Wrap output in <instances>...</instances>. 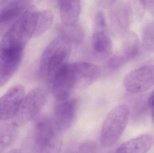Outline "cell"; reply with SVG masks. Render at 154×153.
I'll use <instances>...</instances> for the list:
<instances>
[{
  "label": "cell",
  "mask_w": 154,
  "mask_h": 153,
  "mask_svg": "<svg viewBox=\"0 0 154 153\" xmlns=\"http://www.w3.org/2000/svg\"><path fill=\"white\" fill-rule=\"evenodd\" d=\"M18 127L13 123L0 126V153H3L13 144L18 135Z\"/></svg>",
  "instance_id": "18"
},
{
  "label": "cell",
  "mask_w": 154,
  "mask_h": 153,
  "mask_svg": "<svg viewBox=\"0 0 154 153\" xmlns=\"http://www.w3.org/2000/svg\"><path fill=\"white\" fill-rule=\"evenodd\" d=\"M7 153H22L21 152L20 150L15 149V150H13L10 151Z\"/></svg>",
  "instance_id": "27"
},
{
  "label": "cell",
  "mask_w": 154,
  "mask_h": 153,
  "mask_svg": "<svg viewBox=\"0 0 154 153\" xmlns=\"http://www.w3.org/2000/svg\"><path fill=\"white\" fill-rule=\"evenodd\" d=\"M22 54L0 56V88L4 86L18 70Z\"/></svg>",
  "instance_id": "14"
},
{
  "label": "cell",
  "mask_w": 154,
  "mask_h": 153,
  "mask_svg": "<svg viewBox=\"0 0 154 153\" xmlns=\"http://www.w3.org/2000/svg\"><path fill=\"white\" fill-rule=\"evenodd\" d=\"M38 12L32 4L25 9L0 41V56L23 53L25 46L34 35Z\"/></svg>",
  "instance_id": "1"
},
{
  "label": "cell",
  "mask_w": 154,
  "mask_h": 153,
  "mask_svg": "<svg viewBox=\"0 0 154 153\" xmlns=\"http://www.w3.org/2000/svg\"><path fill=\"white\" fill-rule=\"evenodd\" d=\"M130 110L126 105L116 106L106 116L101 128L100 143L104 148L115 144L124 133L129 119Z\"/></svg>",
  "instance_id": "4"
},
{
  "label": "cell",
  "mask_w": 154,
  "mask_h": 153,
  "mask_svg": "<svg viewBox=\"0 0 154 153\" xmlns=\"http://www.w3.org/2000/svg\"><path fill=\"white\" fill-rule=\"evenodd\" d=\"M78 106V101L75 99L69 98L56 101L53 119L62 132L69 129L75 121Z\"/></svg>",
  "instance_id": "11"
},
{
  "label": "cell",
  "mask_w": 154,
  "mask_h": 153,
  "mask_svg": "<svg viewBox=\"0 0 154 153\" xmlns=\"http://www.w3.org/2000/svg\"><path fill=\"white\" fill-rule=\"evenodd\" d=\"M66 153H80L79 152H74V151H69L67 152Z\"/></svg>",
  "instance_id": "29"
},
{
  "label": "cell",
  "mask_w": 154,
  "mask_h": 153,
  "mask_svg": "<svg viewBox=\"0 0 154 153\" xmlns=\"http://www.w3.org/2000/svg\"><path fill=\"white\" fill-rule=\"evenodd\" d=\"M142 45L147 53H154V22L147 24L142 33Z\"/></svg>",
  "instance_id": "21"
},
{
  "label": "cell",
  "mask_w": 154,
  "mask_h": 153,
  "mask_svg": "<svg viewBox=\"0 0 154 153\" xmlns=\"http://www.w3.org/2000/svg\"><path fill=\"white\" fill-rule=\"evenodd\" d=\"M92 46L94 51L101 55L108 56L112 50V41L107 30L105 14L101 11L95 16Z\"/></svg>",
  "instance_id": "9"
},
{
  "label": "cell",
  "mask_w": 154,
  "mask_h": 153,
  "mask_svg": "<svg viewBox=\"0 0 154 153\" xmlns=\"http://www.w3.org/2000/svg\"><path fill=\"white\" fill-rule=\"evenodd\" d=\"M52 91L56 101H62L70 98L78 83L72 63L65 64L53 78Z\"/></svg>",
  "instance_id": "8"
},
{
  "label": "cell",
  "mask_w": 154,
  "mask_h": 153,
  "mask_svg": "<svg viewBox=\"0 0 154 153\" xmlns=\"http://www.w3.org/2000/svg\"><path fill=\"white\" fill-rule=\"evenodd\" d=\"M122 37V50L120 53L128 63L138 54L140 50V41L136 33L133 31H128Z\"/></svg>",
  "instance_id": "17"
},
{
  "label": "cell",
  "mask_w": 154,
  "mask_h": 153,
  "mask_svg": "<svg viewBox=\"0 0 154 153\" xmlns=\"http://www.w3.org/2000/svg\"><path fill=\"white\" fill-rule=\"evenodd\" d=\"M30 4L29 1H7L0 10V25L7 24L19 18Z\"/></svg>",
  "instance_id": "15"
},
{
  "label": "cell",
  "mask_w": 154,
  "mask_h": 153,
  "mask_svg": "<svg viewBox=\"0 0 154 153\" xmlns=\"http://www.w3.org/2000/svg\"><path fill=\"white\" fill-rule=\"evenodd\" d=\"M72 65L79 84L82 82L86 85H90L100 76V69L94 64L78 62L72 63Z\"/></svg>",
  "instance_id": "13"
},
{
  "label": "cell",
  "mask_w": 154,
  "mask_h": 153,
  "mask_svg": "<svg viewBox=\"0 0 154 153\" xmlns=\"http://www.w3.org/2000/svg\"><path fill=\"white\" fill-rule=\"evenodd\" d=\"M154 143V137L151 135H142L123 143L115 153H146Z\"/></svg>",
  "instance_id": "12"
},
{
  "label": "cell",
  "mask_w": 154,
  "mask_h": 153,
  "mask_svg": "<svg viewBox=\"0 0 154 153\" xmlns=\"http://www.w3.org/2000/svg\"><path fill=\"white\" fill-rule=\"evenodd\" d=\"M46 99L47 94L42 88H37L31 91L23 99L12 123L17 127L28 124L40 113Z\"/></svg>",
  "instance_id": "5"
},
{
  "label": "cell",
  "mask_w": 154,
  "mask_h": 153,
  "mask_svg": "<svg viewBox=\"0 0 154 153\" xmlns=\"http://www.w3.org/2000/svg\"><path fill=\"white\" fill-rule=\"evenodd\" d=\"M71 45L60 37L52 40L46 47L40 64V75L51 84L54 76L67 63L71 51Z\"/></svg>",
  "instance_id": "3"
},
{
  "label": "cell",
  "mask_w": 154,
  "mask_h": 153,
  "mask_svg": "<svg viewBox=\"0 0 154 153\" xmlns=\"http://www.w3.org/2000/svg\"><path fill=\"white\" fill-rule=\"evenodd\" d=\"M25 91L20 84L13 86L0 98V120H10L14 118L24 97Z\"/></svg>",
  "instance_id": "10"
},
{
  "label": "cell",
  "mask_w": 154,
  "mask_h": 153,
  "mask_svg": "<svg viewBox=\"0 0 154 153\" xmlns=\"http://www.w3.org/2000/svg\"><path fill=\"white\" fill-rule=\"evenodd\" d=\"M62 131L54 119L42 116L36 120L33 143L36 153H60L63 143Z\"/></svg>",
  "instance_id": "2"
},
{
  "label": "cell",
  "mask_w": 154,
  "mask_h": 153,
  "mask_svg": "<svg viewBox=\"0 0 154 153\" xmlns=\"http://www.w3.org/2000/svg\"><path fill=\"white\" fill-rule=\"evenodd\" d=\"M115 2V1H98V4L101 7H107L113 5Z\"/></svg>",
  "instance_id": "25"
},
{
  "label": "cell",
  "mask_w": 154,
  "mask_h": 153,
  "mask_svg": "<svg viewBox=\"0 0 154 153\" xmlns=\"http://www.w3.org/2000/svg\"><path fill=\"white\" fill-rule=\"evenodd\" d=\"M128 92L139 93L151 89L154 85V65H146L129 72L123 81Z\"/></svg>",
  "instance_id": "7"
},
{
  "label": "cell",
  "mask_w": 154,
  "mask_h": 153,
  "mask_svg": "<svg viewBox=\"0 0 154 153\" xmlns=\"http://www.w3.org/2000/svg\"><path fill=\"white\" fill-rule=\"evenodd\" d=\"M59 4L60 18L63 25L69 26L76 24L80 13V1H60Z\"/></svg>",
  "instance_id": "16"
},
{
  "label": "cell",
  "mask_w": 154,
  "mask_h": 153,
  "mask_svg": "<svg viewBox=\"0 0 154 153\" xmlns=\"http://www.w3.org/2000/svg\"><path fill=\"white\" fill-rule=\"evenodd\" d=\"M146 9H147L152 14H154V1H144Z\"/></svg>",
  "instance_id": "24"
},
{
  "label": "cell",
  "mask_w": 154,
  "mask_h": 153,
  "mask_svg": "<svg viewBox=\"0 0 154 153\" xmlns=\"http://www.w3.org/2000/svg\"><path fill=\"white\" fill-rule=\"evenodd\" d=\"M97 145L94 142L87 141L82 143L79 147L80 153H100Z\"/></svg>",
  "instance_id": "23"
},
{
  "label": "cell",
  "mask_w": 154,
  "mask_h": 153,
  "mask_svg": "<svg viewBox=\"0 0 154 153\" xmlns=\"http://www.w3.org/2000/svg\"><path fill=\"white\" fill-rule=\"evenodd\" d=\"M127 63L125 57L120 53L114 55L109 61V67L113 70H116L122 67L124 65Z\"/></svg>",
  "instance_id": "22"
},
{
  "label": "cell",
  "mask_w": 154,
  "mask_h": 153,
  "mask_svg": "<svg viewBox=\"0 0 154 153\" xmlns=\"http://www.w3.org/2000/svg\"><path fill=\"white\" fill-rule=\"evenodd\" d=\"M6 2H7V1H0V6L5 4Z\"/></svg>",
  "instance_id": "28"
},
{
  "label": "cell",
  "mask_w": 154,
  "mask_h": 153,
  "mask_svg": "<svg viewBox=\"0 0 154 153\" xmlns=\"http://www.w3.org/2000/svg\"><path fill=\"white\" fill-rule=\"evenodd\" d=\"M110 13V22L113 32L117 37H123L129 31L135 20L132 1H115Z\"/></svg>",
  "instance_id": "6"
},
{
  "label": "cell",
  "mask_w": 154,
  "mask_h": 153,
  "mask_svg": "<svg viewBox=\"0 0 154 153\" xmlns=\"http://www.w3.org/2000/svg\"><path fill=\"white\" fill-rule=\"evenodd\" d=\"M148 103L149 107L154 110V90L150 95L148 99Z\"/></svg>",
  "instance_id": "26"
},
{
  "label": "cell",
  "mask_w": 154,
  "mask_h": 153,
  "mask_svg": "<svg viewBox=\"0 0 154 153\" xmlns=\"http://www.w3.org/2000/svg\"><path fill=\"white\" fill-rule=\"evenodd\" d=\"M152 118H153V123H154V110H153V112Z\"/></svg>",
  "instance_id": "30"
},
{
  "label": "cell",
  "mask_w": 154,
  "mask_h": 153,
  "mask_svg": "<svg viewBox=\"0 0 154 153\" xmlns=\"http://www.w3.org/2000/svg\"><path fill=\"white\" fill-rule=\"evenodd\" d=\"M54 19V14L50 10H42L38 12L37 24L34 36L42 35L49 29Z\"/></svg>",
  "instance_id": "20"
},
{
  "label": "cell",
  "mask_w": 154,
  "mask_h": 153,
  "mask_svg": "<svg viewBox=\"0 0 154 153\" xmlns=\"http://www.w3.org/2000/svg\"><path fill=\"white\" fill-rule=\"evenodd\" d=\"M60 37L70 45L80 43L84 39L83 29L77 23L72 26H66L63 25L60 27Z\"/></svg>",
  "instance_id": "19"
}]
</instances>
